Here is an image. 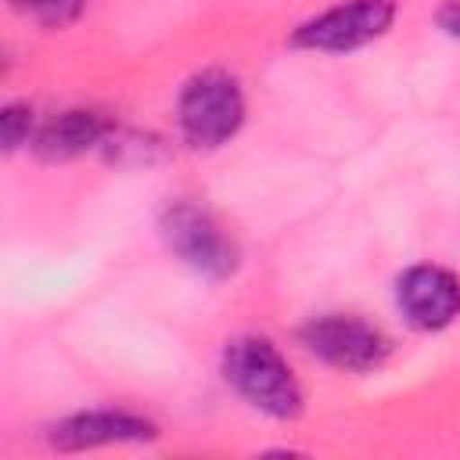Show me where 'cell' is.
Listing matches in <instances>:
<instances>
[{"label": "cell", "mask_w": 460, "mask_h": 460, "mask_svg": "<svg viewBox=\"0 0 460 460\" xmlns=\"http://www.w3.org/2000/svg\"><path fill=\"white\" fill-rule=\"evenodd\" d=\"M176 119H180V133L190 147L212 151V147L226 144L244 122V97H241L237 79L219 68L198 72L180 93Z\"/></svg>", "instance_id": "obj_2"}, {"label": "cell", "mask_w": 460, "mask_h": 460, "mask_svg": "<svg viewBox=\"0 0 460 460\" xmlns=\"http://www.w3.org/2000/svg\"><path fill=\"white\" fill-rule=\"evenodd\" d=\"M223 377L230 381V388L248 399L255 410L277 417V420H291L302 413V388L291 374V367L284 363V356L255 334L234 338L223 349Z\"/></svg>", "instance_id": "obj_1"}, {"label": "cell", "mask_w": 460, "mask_h": 460, "mask_svg": "<svg viewBox=\"0 0 460 460\" xmlns=\"http://www.w3.org/2000/svg\"><path fill=\"white\" fill-rule=\"evenodd\" d=\"M302 345L327 367H338L349 374H367V370L381 367L392 349L388 338L374 323H367L359 316H341V313L309 320L302 327Z\"/></svg>", "instance_id": "obj_5"}, {"label": "cell", "mask_w": 460, "mask_h": 460, "mask_svg": "<svg viewBox=\"0 0 460 460\" xmlns=\"http://www.w3.org/2000/svg\"><path fill=\"white\" fill-rule=\"evenodd\" d=\"M402 316L420 331H442L460 316V280L442 266H410L395 288Z\"/></svg>", "instance_id": "obj_6"}, {"label": "cell", "mask_w": 460, "mask_h": 460, "mask_svg": "<svg viewBox=\"0 0 460 460\" xmlns=\"http://www.w3.org/2000/svg\"><path fill=\"white\" fill-rule=\"evenodd\" d=\"M438 25H442L449 36H460V0H449V4L438 11Z\"/></svg>", "instance_id": "obj_11"}, {"label": "cell", "mask_w": 460, "mask_h": 460, "mask_svg": "<svg viewBox=\"0 0 460 460\" xmlns=\"http://www.w3.org/2000/svg\"><path fill=\"white\" fill-rule=\"evenodd\" d=\"M14 7H22L25 14H32L40 25H50V29H61L68 22L79 18L83 4L86 0H11Z\"/></svg>", "instance_id": "obj_9"}, {"label": "cell", "mask_w": 460, "mask_h": 460, "mask_svg": "<svg viewBox=\"0 0 460 460\" xmlns=\"http://www.w3.org/2000/svg\"><path fill=\"white\" fill-rule=\"evenodd\" d=\"M32 133V108L29 104H7L0 111V140L4 151H18Z\"/></svg>", "instance_id": "obj_10"}, {"label": "cell", "mask_w": 460, "mask_h": 460, "mask_svg": "<svg viewBox=\"0 0 460 460\" xmlns=\"http://www.w3.org/2000/svg\"><path fill=\"white\" fill-rule=\"evenodd\" d=\"M155 424L137 417V413H126V410H86V413H75L68 420H61L54 431H50V442L58 449H97V446H122V442H147L155 438Z\"/></svg>", "instance_id": "obj_7"}, {"label": "cell", "mask_w": 460, "mask_h": 460, "mask_svg": "<svg viewBox=\"0 0 460 460\" xmlns=\"http://www.w3.org/2000/svg\"><path fill=\"white\" fill-rule=\"evenodd\" d=\"M158 226H162L169 252L194 273H201L208 280H223L237 270L234 241L219 230V223L205 208H198L190 201H172V205H165Z\"/></svg>", "instance_id": "obj_3"}, {"label": "cell", "mask_w": 460, "mask_h": 460, "mask_svg": "<svg viewBox=\"0 0 460 460\" xmlns=\"http://www.w3.org/2000/svg\"><path fill=\"white\" fill-rule=\"evenodd\" d=\"M395 22V0H345L338 7L320 11L316 18L302 22L291 36L302 50H323V54H345L356 47L374 43L385 36Z\"/></svg>", "instance_id": "obj_4"}, {"label": "cell", "mask_w": 460, "mask_h": 460, "mask_svg": "<svg viewBox=\"0 0 460 460\" xmlns=\"http://www.w3.org/2000/svg\"><path fill=\"white\" fill-rule=\"evenodd\" d=\"M111 137V122L93 111V108H68L61 115H54L32 140L36 155L43 162H68L79 158L93 147H104V140Z\"/></svg>", "instance_id": "obj_8"}]
</instances>
